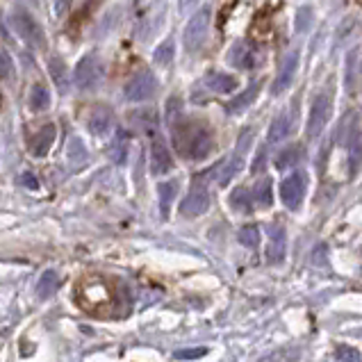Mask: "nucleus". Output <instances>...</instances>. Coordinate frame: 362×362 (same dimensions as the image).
<instances>
[{"label": "nucleus", "instance_id": "1", "mask_svg": "<svg viewBox=\"0 0 362 362\" xmlns=\"http://www.w3.org/2000/svg\"><path fill=\"white\" fill-rule=\"evenodd\" d=\"M76 303L87 315L110 319L119 317L117 310L126 315L128 298L123 292H117V285L112 281H105L103 276H87L76 285Z\"/></svg>", "mask_w": 362, "mask_h": 362}, {"label": "nucleus", "instance_id": "2", "mask_svg": "<svg viewBox=\"0 0 362 362\" xmlns=\"http://www.w3.org/2000/svg\"><path fill=\"white\" fill-rule=\"evenodd\" d=\"M173 144L180 155L189 160H205L214 148L212 132L199 121H175L173 123Z\"/></svg>", "mask_w": 362, "mask_h": 362}, {"label": "nucleus", "instance_id": "3", "mask_svg": "<svg viewBox=\"0 0 362 362\" xmlns=\"http://www.w3.org/2000/svg\"><path fill=\"white\" fill-rule=\"evenodd\" d=\"M9 25H12L14 33L23 39L30 48L44 50L48 46L44 28H41L37 23V18L33 14H28L25 9H12V12H9Z\"/></svg>", "mask_w": 362, "mask_h": 362}, {"label": "nucleus", "instance_id": "4", "mask_svg": "<svg viewBox=\"0 0 362 362\" xmlns=\"http://www.w3.org/2000/svg\"><path fill=\"white\" fill-rule=\"evenodd\" d=\"M210 21H212L210 7H201L199 12H194V16L189 18V23L182 33L185 48H187L189 53H199L201 46L205 44V39H208V33H210Z\"/></svg>", "mask_w": 362, "mask_h": 362}, {"label": "nucleus", "instance_id": "5", "mask_svg": "<svg viewBox=\"0 0 362 362\" xmlns=\"http://www.w3.org/2000/svg\"><path fill=\"white\" fill-rule=\"evenodd\" d=\"M330 115H333V98L330 94H317L313 105H310V115H308V123H305V134L308 139H317L319 134L324 132V128L328 126Z\"/></svg>", "mask_w": 362, "mask_h": 362}, {"label": "nucleus", "instance_id": "6", "mask_svg": "<svg viewBox=\"0 0 362 362\" xmlns=\"http://www.w3.org/2000/svg\"><path fill=\"white\" fill-rule=\"evenodd\" d=\"M76 87L82 91L96 89L103 82V62L96 55H85L76 66Z\"/></svg>", "mask_w": 362, "mask_h": 362}, {"label": "nucleus", "instance_id": "7", "mask_svg": "<svg viewBox=\"0 0 362 362\" xmlns=\"http://www.w3.org/2000/svg\"><path fill=\"white\" fill-rule=\"evenodd\" d=\"M155 91H158V78H155L151 71H139V74H134L126 89H123V94L130 103H144L148 100Z\"/></svg>", "mask_w": 362, "mask_h": 362}, {"label": "nucleus", "instance_id": "8", "mask_svg": "<svg viewBox=\"0 0 362 362\" xmlns=\"http://www.w3.org/2000/svg\"><path fill=\"white\" fill-rule=\"evenodd\" d=\"M305 189H308V175L301 171L289 173L287 178L281 182V199H283L285 208L298 210V205L303 203Z\"/></svg>", "mask_w": 362, "mask_h": 362}, {"label": "nucleus", "instance_id": "9", "mask_svg": "<svg viewBox=\"0 0 362 362\" xmlns=\"http://www.w3.org/2000/svg\"><path fill=\"white\" fill-rule=\"evenodd\" d=\"M208 208H210V192H208V187H205L203 178H199L192 185L187 199L182 201L180 212L185 216H201L203 212H208Z\"/></svg>", "mask_w": 362, "mask_h": 362}, {"label": "nucleus", "instance_id": "10", "mask_svg": "<svg viewBox=\"0 0 362 362\" xmlns=\"http://www.w3.org/2000/svg\"><path fill=\"white\" fill-rule=\"evenodd\" d=\"M298 57H301V55H298L296 48L287 50V53H285L281 66H278L276 80H274V94H281V91H285L294 82L296 71H298Z\"/></svg>", "mask_w": 362, "mask_h": 362}, {"label": "nucleus", "instance_id": "11", "mask_svg": "<svg viewBox=\"0 0 362 362\" xmlns=\"http://www.w3.org/2000/svg\"><path fill=\"white\" fill-rule=\"evenodd\" d=\"M257 62H260L257 48L248 44V41H237L228 53V64H233L235 69H242V71L257 66Z\"/></svg>", "mask_w": 362, "mask_h": 362}, {"label": "nucleus", "instance_id": "12", "mask_svg": "<svg viewBox=\"0 0 362 362\" xmlns=\"http://www.w3.org/2000/svg\"><path fill=\"white\" fill-rule=\"evenodd\" d=\"M89 132L94 134V137H107L115 128V115H112V110L105 107V105H96L94 110L89 112Z\"/></svg>", "mask_w": 362, "mask_h": 362}, {"label": "nucleus", "instance_id": "13", "mask_svg": "<svg viewBox=\"0 0 362 362\" xmlns=\"http://www.w3.org/2000/svg\"><path fill=\"white\" fill-rule=\"evenodd\" d=\"M173 169V158L160 137H155L151 144V173L153 175H164Z\"/></svg>", "mask_w": 362, "mask_h": 362}, {"label": "nucleus", "instance_id": "14", "mask_svg": "<svg viewBox=\"0 0 362 362\" xmlns=\"http://www.w3.org/2000/svg\"><path fill=\"white\" fill-rule=\"evenodd\" d=\"M285 246H287V237H285V228L281 223H274L269 228V244H267V262L269 264H278L283 262L285 257Z\"/></svg>", "mask_w": 362, "mask_h": 362}, {"label": "nucleus", "instance_id": "15", "mask_svg": "<svg viewBox=\"0 0 362 362\" xmlns=\"http://www.w3.org/2000/svg\"><path fill=\"white\" fill-rule=\"evenodd\" d=\"M292 112L283 110L281 115H278L274 121H272V128H269V137H267V144L269 146H274V144H281L289 137V132H292Z\"/></svg>", "mask_w": 362, "mask_h": 362}, {"label": "nucleus", "instance_id": "16", "mask_svg": "<svg viewBox=\"0 0 362 362\" xmlns=\"http://www.w3.org/2000/svg\"><path fill=\"white\" fill-rule=\"evenodd\" d=\"M358 132H360V115L358 112H346L337 126V134H335L337 141L342 144V146H349V141L354 139Z\"/></svg>", "mask_w": 362, "mask_h": 362}, {"label": "nucleus", "instance_id": "17", "mask_svg": "<svg viewBox=\"0 0 362 362\" xmlns=\"http://www.w3.org/2000/svg\"><path fill=\"white\" fill-rule=\"evenodd\" d=\"M55 137H57V130L55 126H44L37 134H35V139H33V153H35V158H46V155L50 153V148H53V144H55Z\"/></svg>", "mask_w": 362, "mask_h": 362}, {"label": "nucleus", "instance_id": "18", "mask_svg": "<svg viewBox=\"0 0 362 362\" xmlns=\"http://www.w3.org/2000/svg\"><path fill=\"white\" fill-rule=\"evenodd\" d=\"M260 89H262V82H253L251 87H246L240 96H235L230 103H228V112L230 115H240V112H244L246 107H251L257 94H260Z\"/></svg>", "mask_w": 362, "mask_h": 362}, {"label": "nucleus", "instance_id": "19", "mask_svg": "<svg viewBox=\"0 0 362 362\" xmlns=\"http://www.w3.org/2000/svg\"><path fill=\"white\" fill-rule=\"evenodd\" d=\"M205 85H208L210 91L214 94H230V91L237 89V80L228 74H221V71H214L208 78H205Z\"/></svg>", "mask_w": 362, "mask_h": 362}, {"label": "nucleus", "instance_id": "20", "mask_svg": "<svg viewBox=\"0 0 362 362\" xmlns=\"http://www.w3.org/2000/svg\"><path fill=\"white\" fill-rule=\"evenodd\" d=\"M87 158H89V153H87L85 141H82L80 137H71L69 146H66V160H69L71 167L74 169L82 167V164L87 162Z\"/></svg>", "mask_w": 362, "mask_h": 362}, {"label": "nucleus", "instance_id": "21", "mask_svg": "<svg viewBox=\"0 0 362 362\" xmlns=\"http://www.w3.org/2000/svg\"><path fill=\"white\" fill-rule=\"evenodd\" d=\"M28 103H30V107H33L35 112H46L50 107V91H48V87L41 85V82H37V85L30 89Z\"/></svg>", "mask_w": 362, "mask_h": 362}, {"label": "nucleus", "instance_id": "22", "mask_svg": "<svg viewBox=\"0 0 362 362\" xmlns=\"http://www.w3.org/2000/svg\"><path fill=\"white\" fill-rule=\"evenodd\" d=\"M175 194H178V182H175V180L160 182L158 196H160V210H162V216H167V214H169L171 203H173V199H175Z\"/></svg>", "mask_w": 362, "mask_h": 362}, {"label": "nucleus", "instance_id": "23", "mask_svg": "<svg viewBox=\"0 0 362 362\" xmlns=\"http://www.w3.org/2000/svg\"><path fill=\"white\" fill-rule=\"evenodd\" d=\"M303 158V148L298 146V144H294V146H287L285 151L278 153V158H276V167L278 169H289V167H294V164H298Z\"/></svg>", "mask_w": 362, "mask_h": 362}, {"label": "nucleus", "instance_id": "24", "mask_svg": "<svg viewBox=\"0 0 362 362\" xmlns=\"http://www.w3.org/2000/svg\"><path fill=\"white\" fill-rule=\"evenodd\" d=\"M57 287H59V276L57 272H53V269H48V272L41 274L39 278V296H50V294H55L57 292Z\"/></svg>", "mask_w": 362, "mask_h": 362}, {"label": "nucleus", "instance_id": "25", "mask_svg": "<svg viewBox=\"0 0 362 362\" xmlns=\"http://www.w3.org/2000/svg\"><path fill=\"white\" fill-rule=\"evenodd\" d=\"M50 76H53L55 85H57V89L62 91V94H66V89H69V76H66L64 62L57 59V57L50 59Z\"/></svg>", "mask_w": 362, "mask_h": 362}, {"label": "nucleus", "instance_id": "26", "mask_svg": "<svg viewBox=\"0 0 362 362\" xmlns=\"http://www.w3.org/2000/svg\"><path fill=\"white\" fill-rule=\"evenodd\" d=\"M173 55H175V50H173V41H164V44H160L158 48H155V53H153V62L158 66H169L171 62H173Z\"/></svg>", "mask_w": 362, "mask_h": 362}, {"label": "nucleus", "instance_id": "27", "mask_svg": "<svg viewBox=\"0 0 362 362\" xmlns=\"http://www.w3.org/2000/svg\"><path fill=\"white\" fill-rule=\"evenodd\" d=\"M230 205L235 210H240V212H248V210H251V196H248V192L244 187L235 189L230 194Z\"/></svg>", "mask_w": 362, "mask_h": 362}, {"label": "nucleus", "instance_id": "28", "mask_svg": "<svg viewBox=\"0 0 362 362\" xmlns=\"http://www.w3.org/2000/svg\"><path fill=\"white\" fill-rule=\"evenodd\" d=\"M253 199L257 201V205H272V180L264 178V180L257 182Z\"/></svg>", "mask_w": 362, "mask_h": 362}, {"label": "nucleus", "instance_id": "29", "mask_svg": "<svg viewBox=\"0 0 362 362\" xmlns=\"http://www.w3.org/2000/svg\"><path fill=\"white\" fill-rule=\"evenodd\" d=\"M240 242L248 248H255L260 244V230H257V226H244L240 230Z\"/></svg>", "mask_w": 362, "mask_h": 362}, {"label": "nucleus", "instance_id": "30", "mask_svg": "<svg viewBox=\"0 0 362 362\" xmlns=\"http://www.w3.org/2000/svg\"><path fill=\"white\" fill-rule=\"evenodd\" d=\"M313 25V9L310 7H301L296 14V33H305Z\"/></svg>", "mask_w": 362, "mask_h": 362}, {"label": "nucleus", "instance_id": "31", "mask_svg": "<svg viewBox=\"0 0 362 362\" xmlns=\"http://www.w3.org/2000/svg\"><path fill=\"white\" fill-rule=\"evenodd\" d=\"M182 119V103H180V98H171L169 100V105H167V121L171 123V126H173V123L175 121H180Z\"/></svg>", "mask_w": 362, "mask_h": 362}, {"label": "nucleus", "instance_id": "32", "mask_svg": "<svg viewBox=\"0 0 362 362\" xmlns=\"http://www.w3.org/2000/svg\"><path fill=\"white\" fill-rule=\"evenodd\" d=\"M337 358L342 360V362H360L362 356H360V351L354 349V346H344V344H339L337 346Z\"/></svg>", "mask_w": 362, "mask_h": 362}, {"label": "nucleus", "instance_id": "33", "mask_svg": "<svg viewBox=\"0 0 362 362\" xmlns=\"http://www.w3.org/2000/svg\"><path fill=\"white\" fill-rule=\"evenodd\" d=\"M354 62H356V53H351L346 59V89L354 91Z\"/></svg>", "mask_w": 362, "mask_h": 362}, {"label": "nucleus", "instance_id": "34", "mask_svg": "<svg viewBox=\"0 0 362 362\" xmlns=\"http://www.w3.org/2000/svg\"><path fill=\"white\" fill-rule=\"evenodd\" d=\"M178 358H201V356H205V349H196V351H178L175 354Z\"/></svg>", "mask_w": 362, "mask_h": 362}, {"label": "nucleus", "instance_id": "35", "mask_svg": "<svg viewBox=\"0 0 362 362\" xmlns=\"http://www.w3.org/2000/svg\"><path fill=\"white\" fill-rule=\"evenodd\" d=\"M21 182L25 185V187H30V189H37V178L33 173H23V178H21Z\"/></svg>", "mask_w": 362, "mask_h": 362}, {"label": "nucleus", "instance_id": "36", "mask_svg": "<svg viewBox=\"0 0 362 362\" xmlns=\"http://www.w3.org/2000/svg\"><path fill=\"white\" fill-rule=\"evenodd\" d=\"M69 3H71V0H55V9H57V16H59V14H66V9H69Z\"/></svg>", "mask_w": 362, "mask_h": 362}, {"label": "nucleus", "instance_id": "37", "mask_svg": "<svg viewBox=\"0 0 362 362\" xmlns=\"http://www.w3.org/2000/svg\"><path fill=\"white\" fill-rule=\"evenodd\" d=\"M196 5V0H178V7H180V12H189V9Z\"/></svg>", "mask_w": 362, "mask_h": 362}, {"label": "nucleus", "instance_id": "38", "mask_svg": "<svg viewBox=\"0 0 362 362\" xmlns=\"http://www.w3.org/2000/svg\"><path fill=\"white\" fill-rule=\"evenodd\" d=\"M30 3H37V0H30Z\"/></svg>", "mask_w": 362, "mask_h": 362}]
</instances>
